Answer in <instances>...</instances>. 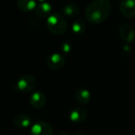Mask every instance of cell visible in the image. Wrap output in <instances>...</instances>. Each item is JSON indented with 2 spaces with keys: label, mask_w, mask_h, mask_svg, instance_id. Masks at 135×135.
Returning <instances> with one entry per match:
<instances>
[{
  "label": "cell",
  "mask_w": 135,
  "mask_h": 135,
  "mask_svg": "<svg viewBox=\"0 0 135 135\" xmlns=\"http://www.w3.org/2000/svg\"><path fill=\"white\" fill-rule=\"evenodd\" d=\"M63 13L69 18H75L79 14V7L75 3H67L62 8Z\"/></svg>",
  "instance_id": "13"
},
{
  "label": "cell",
  "mask_w": 135,
  "mask_h": 135,
  "mask_svg": "<svg viewBox=\"0 0 135 135\" xmlns=\"http://www.w3.org/2000/svg\"><path fill=\"white\" fill-rule=\"evenodd\" d=\"M14 122L16 126L19 128H28L32 122L31 118L25 114H18L14 119Z\"/></svg>",
  "instance_id": "11"
},
{
  "label": "cell",
  "mask_w": 135,
  "mask_h": 135,
  "mask_svg": "<svg viewBox=\"0 0 135 135\" xmlns=\"http://www.w3.org/2000/svg\"><path fill=\"white\" fill-rule=\"evenodd\" d=\"M37 84L35 77L30 74H26L21 76L17 82V88L22 92L27 93L33 91Z\"/></svg>",
  "instance_id": "3"
},
{
  "label": "cell",
  "mask_w": 135,
  "mask_h": 135,
  "mask_svg": "<svg viewBox=\"0 0 135 135\" xmlns=\"http://www.w3.org/2000/svg\"><path fill=\"white\" fill-rule=\"evenodd\" d=\"M119 35L125 42L130 43L134 40L135 31L129 25L124 24L119 28Z\"/></svg>",
  "instance_id": "8"
},
{
  "label": "cell",
  "mask_w": 135,
  "mask_h": 135,
  "mask_svg": "<svg viewBox=\"0 0 135 135\" xmlns=\"http://www.w3.org/2000/svg\"><path fill=\"white\" fill-rule=\"evenodd\" d=\"M47 28L55 35H62L68 30V23L61 14L54 13L47 19Z\"/></svg>",
  "instance_id": "2"
},
{
  "label": "cell",
  "mask_w": 135,
  "mask_h": 135,
  "mask_svg": "<svg viewBox=\"0 0 135 135\" xmlns=\"http://www.w3.org/2000/svg\"><path fill=\"white\" fill-rule=\"evenodd\" d=\"M39 1H41V2H43V1H45V0H39Z\"/></svg>",
  "instance_id": "19"
},
{
  "label": "cell",
  "mask_w": 135,
  "mask_h": 135,
  "mask_svg": "<svg viewBox=\"0 0 135 135\" xmlns=\"http://www.w3.org/2000/svg\"><path fill=\"white\" fill-rule=\"evenodd\" d=\"M52 127L45 122H37L30 129V135H52Z\"/></svg>",
  "instance_id": "6"
},
{
  "label": "cell",
  "mask_w": 135,
  "mask_h": 135,
  "mask_svg": "<svg viewBox=\"0 0 135 135\" xmlns=\"http://www.w3.org/2000/svg\"><path fill=\"white\" fill-rule=\"evenodd\" d=\"M87 117H88V113L83 108H75L71 110L69 114L70 120L75 123H80L84 122Z\"/></svg>",
  "instance_id": "9"
},
{
  "label": "cell",
  "mask_w": 135,
  "mask_h": 135,
  "mask_svg": "<svg viewBox=\"0 0 135 135\" xmlns=\"http://www.w3.org/2000/svg\"><path fill=\"white\" fill-rule=\"evenodd\" d=\"M18 7L23 12H30L35 10L37 4L35 0H18Z\"/></svg>",
  "instance_id": "14"
},
{
  "label": "cell",
  "mask_w": 135,
  "mask_h": 135,
  "mask_svg": "<svg viewBox=\"0 0 135 135\" xmlns=\"http://www.w3.org/2000/svg\"><path fill=\"white\" fill-rule=\"evenodd\" d=\"M58 135H69L68 133H65V132H60Z\"/></svg>",
  "instance_id": "17"
},
{
  "label": "cell",
  "mask_w": 135,
  "mask_h": 135,
  "mask_svg": "<svg viewBox=\"0 0 135 135\" xmlns=\"http://www.w3.org/2000/svg\"><path fill=\"white\" fill-rule=\"evenodd\" d=\"M111 11V4L108 0H95L88 4L85 11L87 20L97 25L103 22L109 16Z\"/></svg>",
  "instance_id": "1"
},
{
  "label": "cell",
  "mask_w": 135,
  "mask_h": 135,
  "mask_svg": "<svg viewBox=\"0 0 135 135\" xmlns=\"http://www.w3.org/2000/svg\"><path fill=\"white\" fill-rule=\"evenodd\" d=\"M61 50L65 54H69V52H71V50H72V46L71 45L67 42V41H64L61 45Z\"/></svg>",
  "instance_id": "16"
},
{
  "label": "cell",
  "mask_w": 135,
  "mask_h": 135,
  "mask_svg": "<svg viewBox=\"0 0 135 135\" xmlns=\"http://www.w3.org/2000/svg\"><path fill=\"white\" fill-rule=\"evenodd\" d=\"M46 103V97L41 91L33 92L30 97V104L35 109H41Z\"/></svg>",
  "instance_id": "7"
},
{
  "label": "cell",
  "mask_w": 135,
  "mask_h": 135,
  "mask_svg": "<svg viewBox=\"0 0 135 135\" xmlns=\"http://www.w3.org/2000/svg\"><path fill=\"white\" fill-rule=\"evenodd\" d=\"M85 29H86V25H85L84 21L82 18H77L73 23L72 30H73V32L76 35L83 34L85 31Z\"/></svg>",
  "instance_id": "15"
},
{
  "label": "cell",
  "mask_w": 135,
  "mask_h": 135,
  "mask_svg": "<svg viewBox=\"0 0 135 135\" xmlns=\"http://www.w3.org/2000/svg\"><path fill=\"white\" fill-rule=\"evenodd\" d=\"M119 11L126 18H133L135 17V0H122Z\"/></svg>",
  "instance_id": "4"
},
{
  "label": "cell",
  "mask_w": 135,
  "mask_h": 135,
  "mask_svg": "<svg viewBox=\"0 0 135 135\" xmlns=\"http://www.w3.org/2000/svg\"><path fill=\"white\" fill-rule=\"evenodd\" d=\"M75 135H85V134H84V133H76Z\"/></svg>",
  "instance_id": "18"
},
{
  "label": "cell",
  "mask_w": 135,
  "mask_h": 135,
  "mask_svg": "<svg viewBox=\"0 0 135 135\" xmlns=\"http://www.w3.org/2000/svg\"><path fill=\"white\" fill-rule=\"evenodd\" d=\"M76 101L80 104H87L91 100V93L88 90L80 88L76 91L75 95Z\"/></svg>",
  "instance_id": "12"
},
{
  "label": "cell",
  "mask_w": 135,
  "mask_h": 135,
  "mask_svg": "<svg viewBox=\"0 0 135 135\" xmlns=\"http://www.w3.org/2000/svg\"><path fill=\"white\" fill-rule=\"evenodd\" d=\"M35 14L39 18H46L49 17L52 11V6L49 3H41L37 5L35 10Z\"/></svg>",
  "instance_id": "10"
},
{
  "label": "cell",
  "mask_w": 135,
  "mask_h": 135,
  "mask_svg": "<svg viewBox=\"0 0 135 135\" xmlns=\"http://www.w3.org/2000/svg\"><path fill=\"white\" fill-rule=\"evenodd\" d=\"M46 64L52 70H60L65 64V59L59 53H52L47 58Z\"/></svg>",
  "instance_id": "5"
}]
</instances>
